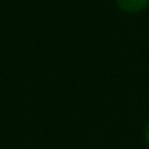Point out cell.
I'll list each match as a JSON object with an SVG mask.
<instances>
[{
    "mask_svg": "<svg viewBox=\"0 0 149 149\" xmlns=\"http://www.w3.org/2000/svg\"><path fill=\"white\" fill-rule=\"evenodd\" d=\"M116 5L127 14H139L148 9L149 0H116Z\"/></svg>",
    "mask_w": 149,
    "mask_h": 149,
    "instance_id": "obj_1",
    "label": "cell"
},
{
    "mask_svg": "<svg viewBox=\"0 0 149 149\" xmlns=\"http://www.w3.org/2000/svg\"><path fill=\"white\" fill-rule=\"evenodd\" d=\"M144 137H146V142L149 146V121L146 123V128H144Z\"/></svg>",
    "mask_w": 149,
    "mask_h": 149,
    "instance_id": "obj_2",
    "label": "cell"
}]
</instances>
